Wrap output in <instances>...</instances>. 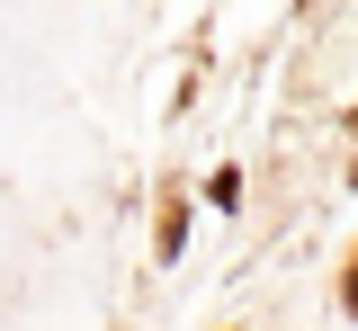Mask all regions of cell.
<instances>
[{
	"mask_svg": "<svg viewBox=\"0 0 358 331\" xmlns=\"http://www.w3.org/2000/svg\"><path fill=\"white\" fill-rule=\"evenodd\" d=\"M350 135H358V108H350Z\"/></svg>",
	"mask_w": 358,
	"mask_h": 331,
	"instance_id": "3",
	"label": "cell"
},
{
	"mask_svg": "<svg viewBox=\"0 0 358 331\" xmlns=\"http://www.w3.org/2000/svg\"><path fill=\"white\" fill-rule=\"evenodd\" d=\"M152 242H162V260H179V242H188V206H179V197H162V224H152Z\"/></svg>",
	"mask_w": 358,
	"mask_h": 331,
	"instance_id": "1",
	"label": "cell"
},
{
	"mask_svg": "<svg viewBox=\"0 0 358 331\" xmlns=\"http://www.w3.org/2000/svg\"><path fill=\"white\" fill-rule=\"evenodd\" d=\"M341 314H350V323H358V260H350V269H341Z\"/></svg>",
	"mask_w": 358,
	"mask_h": 331,
	"instance_id": "2",
	"label": "cell"
}]
</instances>
